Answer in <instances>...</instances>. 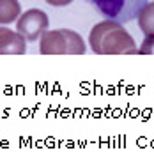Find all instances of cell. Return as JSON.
<instances>
[{
  "label": "cell",
  "instance_id": "obj_1",
  "mask_svg": "<svg viewBox=\"0 0 154 152\" xmlns=\"http://www.w3.org/2000/svg\"><path fill=\"white\" fill-rule=\"evenodd\" d=\"M89 46L96 55H137L138 46L131 34L115 20H103L89 34Z\"/></svg>",
  "mask_w": 154,
  "mask_h": 152
},
{
  "label": "cell",
  "instance_id": "obj_2",
  "mask_svg": "<svg viewBox=\"0 0 154 152\" xmlns=\"http://www.w3.org/2000/svg\"><path fill=\"white\" fill-rule=\"evenodd\" d=\"M85 2H89L99 14L108 20L128 23L138 16L142 7L149 0H85Z\"/></svg>",
  "mask_w": 154,
  "mask_h": 152
},
{
  "label": "cell",
  "instance_id": "obj_3",
  "mask_svg": "<svg viewBox=\"0 0 154 152\" xmlns=\"http://www.w3.org/2000/svg\"><path fill=\"white\" fill-rule=\"evenodd\" d=\"M48 27H50V18L41 9H29L21 13L16 21V30L27 39V43H35L37 39H41Z\"/></svg>",
  "mask_w": 154,
  "mask_h": 152
},
{
  "label": "cell",
  "instance_id": "obj_4",
  "mask_svg": "<svg viewBox=\"0 0 154 152\" xmlns=\"http://www.w3.org/2000/svg\"><path fill=\"white\" fill-rule=\"evenodd\" d=\"M39 53L41 55H67V39L64 29L46 30L39 39Z\"/></svg>",
  "mask_w": 154,
  "mask_h": 152
},
{
  "label": "cell",
  "instance_id": "obj_5",
  "mask_svg": "<svg viewBox=\"0 0 154 152\" xmlns=\"http://www.w3.org/2000/svg\"><path fill=\"white\" fill-rule=\"evenodd\" d=\"M27 39L18 30H11L0 25V55H25Z\"/></svg>",
  "mask_w": 154,
  "mask_h": 152
},
{
  "label": "cell",
  "instance_id": "obj_6",
  "mask_svg": "<svg viewBox=\"0 0 154 152\" xmlns=\"http://www.w3.org/2000/svg\"><path fill=\"white\" fill-rule=\"evenodd\" d=\"M138 29L145 37H154V2H147L137 16Z\"/></svg>",
  "mask_w": 154,
  "mask_h": 152
},
{
  "label": "cell",
  "instance_id": "obj_7",
  "mask_svg": "<svg viewBox=\"0 0 154 152\" xmlns=\"http://www.w3.org/2000/svg\"><path fill=\"white\" fill-rule=\"evenodd\" d=\"M21 16V4L18 0H0V25L18 21Z\"/></svg>",
  "mask_w": 154,
  "mask_h": 152
},
{
  "label": "cell",
  "instance_id": "obj_8",
  "mask_svg": "<svg viewBox=\"0 0 154 152\" xmlns=\"http://www.w3.org/2000/svg\"><path fill=\"white\" fill-rule=\"evenodd\" d=\"M64 34L67 39V55H83L87 51V44L78 32L64 29Z\"/></svg>",
  "mask_w": 154,
  "mask_h": 152
},
{
  "label": "cell",
  "instance_id": "obj_9",
  "mask_svg": "<svg viewBox=\"0 0 154 152\" xmlns=\"http://www.w3.org/2000/svg\"><path fill=\"white\" fill-rule=\"evenodd\" d=\"M140 55H154V37H145L142 46L138 48Z\"/></svg>",
  "mask_w": 154,
  "mask_h": 152
},
{
  "label": "cell",
  "instance_id": "obj_10",
  "mask_svg": "<svg viewBox=\"0 0 154 152\" xmlns=\"http://www.w3.org/2000/svg\"><path fill=\"white\" fill-rule=\"evenodd\" d=\"M48 5H53V7H66L69 4H73L75 0H45Z\"/></svg>",
  "mask_w": 154,
  "mask_h": 152
}]
</instances>
